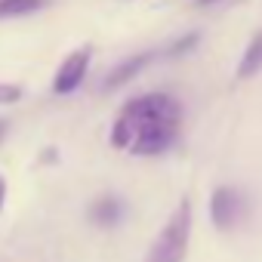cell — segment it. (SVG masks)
<instances>
[{"instance_id": "obj_1", "label": "cell", "mask_w": 262, "mask_h": 262, "mask_svg": "<svg viewBox=\"0 0 262 262\" xmlns=\"http://www.w3.org/2000/svg\"><path fill=\"white\" fill-rule=\"evenodd\" d=\"M179 120H182V108L173 96L167 93L136 96L120 108L111 126V145L126 148L139 158L161 155L176 142Z\"/></svg>"}, {"instance_id": "obj_2", "label": "cell", "mask_w": 262, "mask_h": 262, "mask_svg": "<svg viewBox=\"0 0 262 262\" xmlns=\"http://www.w3.org/2000/svg\"><path fill=\"white\" fill-rule=\"evenodd\" d=\"M188 237H191V204L182 201L161 228V234L155 237L145 262H182L188 253Z\"/></svg>"}, {"instance_id": "obj_3", "label": "cell", "mask_w": 262, "mask_h": 262, "mask_svg": "<svg viewBox=\"0 0 262 262\" xmlns=\"http://www.w3.org/2000/svg\"><path fill=\"white\" fill-rule=\"evenodd\" d=\"M86 68H90V47H80V50L68 53V56L62 59V65L56 68L53 93H56V96H68V93H74V90L83 83Z\"/></svg>"}, {"instance_id": "obj_4", "label": "cell", "mask_w": 262, "mask_h": 262, "mask_svg": "<svg viewBox=\"0 0 262 262\" xmlns=\"http://www.w3.org/2000/svg\"><path fill=\"white\" fill-rule=\"evenodd\" d=\"M241 213H244V198H241L234 188L222 185V188L213 191V201H210V219H213L216 228H222V231L234 228V222L241 219Z\"/></svg>"}, {"instance_id": "obj_5", "label": "cell", "mask_w": 262, "mask_h": 262, "mask_svg": "<svg viewBox=\"0 0 262 262\" xmlns=\"http://www.w3.org/2000/svg\"><path fill=\"white\" fill-rule=\"evenodd\" d=\"M151 62V53H139V56H129V59H123L117 68H111L108 71V77H105V83H102V90H117V86H123L126 80H133L145 65Z\"/></svg>"}, {"instance_id": "obj_6", "label": "cell", "mask_w": 262, "mask_h": 262, "mask_svg": "<svg viewBox=\"0 0 262 262\" xmlns=\"http://www.w3.org/2000/svg\"><path fill=\"white\" fill-rule=\"evenodd\" d=\"M120 216H123V204H120L117 198H99V201L90 207V219H93L96 225H102V228L117 225Z\"/></svg>"}, {"instance_id": "obj_7", "label": "cell", "mask_w": 262, "mask_h": 262, "mask_svg": "<svg viewBox=\"0 0 262 262\" xmlns=\"http://www.w3.org/2000/svg\"><path fill=\"white\" fill-rule=\"evenodd\" d=\"M259 71H262V31L250 40V47H247V53H244V59L237 65V77L247 80V77H253Z\"/></svg>"}, {"instance_id": "obj_8", "label": "cell", "mask_w": 262, "mask_h": 262, "mask_svg": "<svg viewBox=\"0 0 262 262\" xmlns=\"http://www.w3.org/2000/svg\"><path fill=\"white\" fill-rule=\"evenodd\" d=\"M47 7V0H0V19H16V16H28Z\"/></svg>"}, {"instance_id": "obj_9", "label": "cell", "mask_w": 262, "mask_h": 262, "mask_svg": "<svg viewBox=\"0 0 262 262\" xmlns=\"http://www.w3.org/2000/svg\"><path fill=\"white\" fill-rule=\"evenodd\" d=\"M19 99H22L19 83H0V105H16Z\"/></svg>"}, {"instance_id": "obj_10", "label": "cell", "mask_w": 262, "mask_h": 262, "mask_svg": "<svg viewBox=\"0 0 262 262\" xmlns=\"http://www.w3.org/2000/svg\"><path fill=\"white\" fill-rule=\"evenodd\" d=\"M194 43H198V34H188V37H182V40H176V43L170 47V56H182V53H188Z\"/></svg>"}, {"instance_id": "obj_11", "label": "cell", "mask_w": 262, "mask_h": 262, "mask_svg": "<svg viewBox=\"0 0 262 262\" xmlns=\"http://www.w3.org/2000/svg\"><path fill=\"white\" fill-rule=\"evenodd\" d=\"M4 201H7V179L0 176V213H4Z\"/></svg>"}, {"instance_id": "obj_12", "label": "cell", "mask_w": 262, "mask_h": 262, "mask_svg": "<svg viewBox=\"0 0 262 262\" xmlns=\"http://www.w3.org/2000/svg\"><path fill=\"white\" fill-rule=\"evenodd\" d=\"M43 161H47V164H53V161H56V148H47V155H43Z\"/></svg>"}, {"instance_id": "obj_13", "label": "cell", "mask_w": 262, "mask_h": 262, "mask_svg": "<svg viewBox=\"0 0 262 262\" xmlns=\"http://www.w3.org/2000/svg\"><path fill=\"white\" fill-rule=\"evenodd\" d=\"M4 136H7V123L0 120V142H4Z\"/></svg>"}, {"instance_id": "obj_14", "label": "cell", "mask_w": 262, "mask_h": 262, "mask_svg": "<svg viewBox=\"0 0 262 262\" xmlns=\"http://www.w3.org/2000/svg\"><path fill=\"white\" fill-rule=\"evenodd\" d=\"M201 4H216V0H201Z\"/></svg>"}]
</instances>
